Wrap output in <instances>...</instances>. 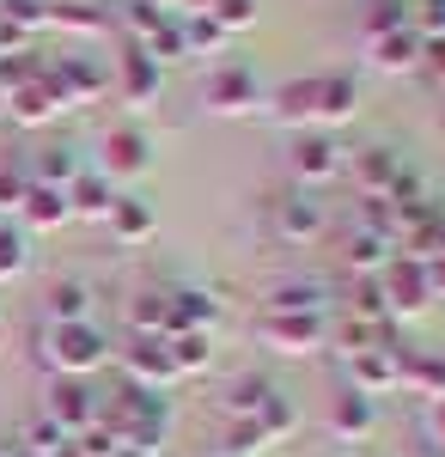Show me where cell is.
Returning a JSON list of instances; mask_svg holds the SVG:
<instances>
[{
  "label": "cell",
  "instance_id": "6da1fadb",
  "mask_svg": "<svg viewBox=\"0 0 445 457\" xmlns=\"http://www.w3.org/2000/svg\"><path fill=\"white\" fill-rule=\"evenodd\" d=\"M43 360L55 378H92L110 360V336L98 323H49L43 329Z\"/></svg>",
  "mask_w": 445,
  "mask_h": 457
},
{
  "label": "cell",
  "instance_id": "7a4b0ae2",
  "mask_svg": "<svg viewBox=\"0 0 445 457\" xmlns=\"http://www.w3.org/2000/svg\"><path fill=\"white\" fill-rule=\"evenodd\" d=\"M256 336L269 342L274 353H317L330 348V317L323 312H263L256 317Z\"/></svg>",
  "mask_w": 445,
  "mask_h": 457
},
{
  "label": "cell",
  "instance_id": "3957f363",
  "mask_svg": "<svg viewBox=\"0 0 445 457\" xmlns=\"http://www.w3.org/2000/svg\"><path fill=\"white\" fill-rule=\"evenodd\" d=\"M378 293H384V305L390 317H421L427 312V299H433V281H427V262L421 256H390L384 262V275H378Z\"/></svg>",
  "mask_w": 445,
  "mask_h": 457
},
{
  "label": "cell",
  "instance_id": "277c9868",
  "mask_svg": "<svg viewBox=\"0 0 445 457\" xmlns=\"http://www.w3.org/2000/svg\"><path fill=\"white\" fill-rule=\"evenodd\" d=\"M287 171L299 177V189L330 183V177L342 171V146L330 141V129H299V135L287 141Z\"/></svg>",
  "mask_w": 445,
  "mask_h": 457
},
{
  "label": "cell",
  "instance_id": "5b68a950",
  "mask_svg": "<svg viewBox=\"0 0 445 457\" xmlns=\"http://www.w3.org/2000/svg\"><path fill=\"white\" fill-rule=\"evenodd\" d=\"M269 220H274V238H287V245H311L317 232H323V202L311 195V189H287V195H274L269 202Z\"/></svg>",
  "mask_w": 445,
  "mask_h": 457
},
{
  "label": "cell",
  "instance_id": "8992f818",
  "mask_svg": "<svg viewBox=\"0 0 445 457\" xmlns=\"http://www.w3.org/2000/svg\"><path fill=\"white\" fill-rule=\"evenodd\" d=\"M43 415L73 439V433H86V427L98 421V396H92L86 378H55V385H49V403H43Z\"/></svg>",
  "mask_w": 445,
  "mask_h": 457
},
{
  "label": "cell",
  "instance_id": "52a82bcc",
  "mask_svg": "<svg viewBox=\"0 0 445 457\" xmlns=\"http://www.w3.org/2000/svg\"><path fill=\"white\" fill-rule=\"evenodd\" d=\"M122 372H129V385H135V390H165L177 378L165 336H135V342L122 348Z\"/></svg>",
  "mask_w": 445,
  "mask_h": 457
},
{
  "label": "cell",
  "instance_id": "ba28073f",
  "mask_svg": "<svg viewBox=\"0 0 445 457\" xmlns=\"http://www.w3.org/2000/svg\"><path fill=\"white\" fill-rule=\"evenodd\" d=\"M202 104L214 110V116H244V110H256V73L239 68V62L214 68L207 86H202Z\"/></svg>",
  "mask_w": 445,
  "mask_h": 457
},
{
  "label": "cell",
  "instance_id": "9c48e42d",
  "mask_svg": "<svg viewBox=\"0 0 445 457\" xmlns=\"http://www.w3.org/2000/svg\"><path fill=\"white\" fill-rule=\"evenodd\" d=\"M214 323H220V299L207 287H165V336L214 329Z\"/></svg>",
  "mask_w": 445,
  "mask_h": 457
},
{
  "label": "cell",
  "instance_id": "30bf717a",
  "mask_svg": "<svg viewBox=\"0 0 445 457\" xmlns=\"http://www.w3.org/2000/svg\"><path fill=\"white\" fill-rule=\"evenodd\" d=\"M153 165V141L140 135V129H110L104 135V153H98V171L110 183H122V177H140Z\"/></svg>",
  "mask_w": 445,
  "mask_h": 457
},
{
  "label": "cell",
  "instance_id": "8fae6325",
  "mask_svg": "<svg viewBox=\"0 0 445 457\" xmlns=\"http://www.w3.org/2000/svg\"><path fill=\"white\" fill-rule=\"evenodd\" d=\"M159 86H165V68H159L140 43H129V49L116 55V92H122L129 104H153V98H159Z\"/></svg>",
  "mask_w": 445,
  "mask_h": 457
},
{
  "label": "cell",
  "instance_id": "7c38bea8",
  "mask_svg": "<svg viewBox=\"0 0 445 457\" xmlns=\"http://www.w3.org/2000/svg\"><path fill=\"white\" fill-rule=\"evenodd\" d=\"M43 79L62 92V104H68V110L86 104V98H98L104 86H110V79H104V73L92 68L86 55H62V62H49V68H43Z\"/></svg>",
  "mask_w": 445,
  "mask_h": 457
},
{
  "label": "cell",
  "instance_id": "4fadbf2b",
  "mask_svg": "<svg viewBox=\"0 0 445 457\" xmlns=\"http://www.w3.org/2000/svg\"><path fill=\"white\" fill-rule=\"evenodd\" d=\"M403 171H409V165H403V153H390V146H360V153H354V189H360V195H384V202H390V189H397Z\"/></svg>",
  "mask_w": 445,
  "mask_h": 457
},
{
  "label": "cell",
  "instance_id": "5bb4252c",
  "mask_svg": "<svg viewBox=\"0 0 445 457\" xmlns=\"http://www.w3.org/2000/svg\"><path fill=\"white\" fill-rule=\"evenodd\" d=\"M397 378L440 403L445 396V348H409V342H403V348H397Z\"/></svg>",
  "mask_w": 445,
  "mask_h": 457
},
{
  "label": "cell",
  "instance_id": "9a60e30c",
  "mask_svg": "<svg viewBox=\"0 0 445 457\" xmlns=\"http://www.w3.org/2000/svg\"><path fill=\"white\" fill-rule=\"evenodd\" d=\"M6 110H13V122H25V129H43V122H55V116H62L68 104H62V92H55V86L37 73L31 86H19V92L6 98Z\"/></svg>",
  "mask_w": 445,
  "mask_h": 457
},
{
  "label": "cell",
  "instance_id": "2e32d148",
  "mask_svg": "<svg viewBox=\"0 0 445 457\" xmlns=\"http://www.w3.org/2000/svg\"><path fill=\"white\" fill-rule=\"evenodd\" d=\"M373 421H378L373 396H360L354 385L330 396V433H336V439H366V433H373Z\"/></svg>",
  "mask_w": 445,
  "mask_h": 457
},
{
  "label": "cell",
  "instance_id": "e0dca14e",
  "mask_svg": "<svg viewBox=\"0 0 445 457\" xmlns=\"http://www.w3.org/2000/svg\"><path fill=\"white\" fill-rule=\"evenodd\" d=\"M348 372H354V390L360 396H378V390H397V348H366V353H348Z\"/></svg>",
  "mask_w": 445,
  "mask_h": 457
},
{
  "label": "cell",
  "instance_id": "ac0fdd59",
  "mask_svg": "<svg viewBox=\"0 0 445 457\" xmlns=\"http://www.w3.org/2000/svg\"><path fill=\"white\" fill-rule=\"evenodd\" d=\"M110 208H116V189H110L104 171H80L68 183V213L73 220H110Z\"/></svg>",
  "mask_w": 445,
  "mask_h": 457
},
{
  "label": "cell",
  "instance_id": "d6986e66",
  "mask_svg": "<svg viewBox=\"0 0 445 457\" xmlns=\"http://www.w3.org/2000/svg\"><path fill=\"white\" fill-rule=\"evenodd\" d=\"M269 110L293 129H317V79H287L269 92Z\"/></svg>",
  "mask_w": 445,
  "mask_h": 457
},
{
  "label": "cell",
  "instance_id": "ffe728a7",
  "mask_svg": "<svg viewBox=\"0 0 445 457\" xmlns=\"http://www.w3.org/2000/svg\"><path fill=\"white\" fill-rule=\"evenodd\" d=\"M360 104V86H354V73H317V129H330V122H348Z\"/></svg>",
  "mask_w": 445,
  "mask_h": 457
},
{
  "label": "cell",
  "instance_id": "44dd1931",
  "mask_svg": "<svg viewBox=\"0 0 445 457\" xmlns=\"http://www.w3.org/2000/svg\"><path fill=\"white\" fill-rule=\"evenodd\" d=\"M19 220H25L31 232H55L62 220H73V213H68V189L31 183V189H25V202H19Z\"/></svg>",
  "mask_w": 445,
  "mask_h": 457
},
{
  "label": "cell",
  "instance_id": "7402d4cb",
  "mask_svg": "<svg viewBox=\"0 0 445 457\" xmlns=\"http://www.w3.org/2000/svg\"><path fill=\"white\" fill-rule=\"evenodd\" d=\"M104 226H110L122 245H147V238L159 232V213L147 208L140 195H116V208H110V220H104Z\"/></svg>",
  "mask_w": 445,
  "mask_h": 457
},
{
  "label": "cell",
  "instance_id": "603a6c76",
  "mask_svg": "<svg viewBox=\"0 0 445 457\" xmlns=\"http://www.w3.org/2000/svg\"><path fill=\"white\" fill-rule=\"evenodd\" d=\"M43 317H49V323H92V287L86 281H55L43 293Z\"/></svg>",
  "mask_w": 445,
  "mask_h": 457
},
{
  "label": "cell",
  "instance_id": "cb8c5ba5",
  "mask_svg": "<svg viewBox=\"0 0 445 457\" xmlns=\"http://www.w3.org/2000/svg\"><path fill=\"white\" fill-rule=\"evenodd\" d=\"M373 49V62L384 73H409V68H421V31H397V37H378V43H366Z\"/></svg>",
  "mask_w": 445,
  "mask_h": 457
},
{
  "label": "cell",
  "instance_id": "d4e9b609",
  "mask_svg": "<svg viewBox=\"0 0 445 457\" xmlns=\"http://www.w3.org/2000/svg\"><path fill=\"white\" fill-rule=\"evenodd\" d=\"M354 232H366V238L397 250V208H390L384 195H360V202H354Z\"/></svg>",
  "mask_w": 445,
  "mask_h": 457
},
{
  "label": "cell",
  "instance_id": "484cf974",
  "mask_svg": "<svg viewBox=\"0 0 445 457\" xmlns=\"http://www.w3.org/2000/svg\"><path fill=\"white\" fill-rule=\"evenodd\" d=\"M49 25L80 31V37H98V31H110V12L92 6V0H55V6H49Z\"/></svg>",
  "mask_w": 445,
  "mask_h": 457
},
{
  "label": "cell",
  "instance_id": "4316f807",
  "mask_svg": "<svg viewBox=\"0 0 445 457\" xmlns=\"http://www.w3.org/2000/svg\"><path fill=\"white\" fill-rule=\"evenodd\" d=\"M129 329L135 336H165V287H140L129 299Z\"/></svg>",
  "mask_w": 445,
  "mask_h": 457
},
{
  "label": "cell",
  "instance_id": "83f0119b",
  "mask_svg": "<svg viewBox=\"0 0 445 457\" xmlns=\"http://www.w3.org/2000/svg\"><path fill=\"white\" fill-rule=\"evenodd\" d=\"M165 348H172V366H177V378H183V372H207L214 342H207V329H183V336H165Z\"/></svg>",
  "mask_w": 445,
  "mask_h": 457
},
{
  "label": "cell",
  "instance_id": "f1b7e54d",
  "mask_svg": "<svg viewBox=\"0 0 445 457\" xmlns=\"http://www.w3.org/2000/svg\"><path fill=\"white\" fill-rule=\"evenodd\" d=\"M116 19H122V31L135 37V43H147V37L172 19V6H159V0H122V12H116Z\"/></svg>",
  "mask_w": 445,
  "mask_h": 457
},
{
  "label": "cell",
  "instance_id": "f546056e",
  "mask_svg": "<svg viewBox=\"0 0 445 457\" xmlns=\"http://www.w3.org/2000/svg\"><path fill=\"white\" fill-rule=\"evenodd\" d=\"M366 43H378V37H397V31H409V0H373L366 6Z\"/></svg>",
  "mask_w": 445,
  "mask_h": 457
},
{
  "label": "cell",
  "instance_id": "4dcf8cb0",
  "mask_svg": "<svg viewBox=\"0 0 445 457\" xmlns=\"http://www.w3.org/2000/svg\"><path fill=\"white\" fill-rule=\"evenodd\" d=\"M263 312H323V287L317 281H281Z\"/></svg>",
  "mask_w": 445,
  "mask_h": 457
},
{
  "label": "cell",
  "instance_id": "1f68e13d",
  "mask_svg": "<svg viewBox=\"0 0 445 457\" xmlns=\"http://www.w3.org/2000/svg\"><path fill=\"white\" fill-rule=\"evenodd\" d=\"M274 396L269 378H256V372H244V378H232V390H226V409H232V421H244V415H256L263 403Z\"/></svg>",
  "mask_w": 445,
  "mask_h": 457
},
{
  "label": "cell",
  "instance_id": "d6a6232c",
  "mask_svg": "<svg viewBox=\"0 0 445 457\" xmlns=\"http://www.w3.org/2000/svg\"><path fill=\"white\" fill-rule=\"evenodd\" d=\"M348 269H360V275H384V262L397 256L390 245H378V238H366V232H348Z\"/></svg>",
  "mask_w": 445,
  "mask_h": 457
},
{
  "label": "cell",
  "instance_id": "836d02e7",
  "mask_svg": "<svg viewBox=\"0 0 445 457\" xmlns=\"http://www.w3.org/2000/svg\"><path fill=\"white\" fill-rule=\"evenodd\" d=\"M49 6H55V0H0V25L37 37L43 25H49Z\"/></svg>",
  "mask_w": 445,
  "mask_h": 457
},
{
  "label": "cell",
  "instance_id": "e575fe53",
  "mask_svg": "<svg viewBox=\"0 0 445 457\" xmlns=\"http://www.w3.org/2000/svg\"><path fill=\"white\" fill-rule=\"evenodd\" d=\"M31 269V245H25V232L19 226H0V287L19 281Z\"/></svg>",
  "mask_w": 445,
  "mask_h": 457
},
{
  "label": "cell",
  "instance_id": "d590c367",
  "mask_svg": "<svg viewBox=\"0 0 445 457\" xmlns=\"http://www.w3.org/2000/svg\"><path fill=\"white\" fill-rule=\"evenodd\" d=\"M73 177H80V159H73V146H49V153L37 159V177H31V183H49V189H68Z\"/></svg>",
  "mask_w": 445,
  "mask_h": 457
},
{
  "label": "cell",
  "instance_id": "8d00e7d4",
  "mask_svg": "<svg viewBox=\"0 0 445 457\" xmlns=\"http://www.w3.org/2000/svg\"><path fill=\"white\" fill-rule=\"evenodd\" d=\"M68 445H73V439H68L55 421H49V415H37V421L25 427V457H62Z\"/></svg>",
  "mask_w": 445,
  "mask_h": 457
},
{
  "label": "cell",
  "instance_id": "74e56055",
  "mask_svg": "<svg viewBox=\"0 0 445 457\" xmlns=\"http://www.w3.org/2000/svg\"><path fill=\"white\" fill-rule=\"evenodd\" d=\"M244 421H256L263 427V439H287V433H293V403H287V396H281V390H274L269 403H263V409H256V415H244Z\"/></svg>",
  "mask_w": 445,
  "mask_h": 457
},
{
  "label": "cell",
  "instance_id": "f35d334b",
  "mask_svg": "<svg viewBox=\"0 0 445 457\" xmlns=\"http://www.w3.org/2000/svg\"><path fill=\"white\" fill-rule=\"evenodd\" d=\"M348 317H360V323H397L390 305H384V293H378V275L354 281V312H348Z\"/></svg>",
  "mask_w": 445,
  "mask_h": 457
},
{
  "label": "cell",
  "instance_id": "ab89813d",
  "mask_svg": "<svg viewBox=\"0 0 445 457\" xmlns=\"http://www.w3.org/2000/svg\"><path fill=\"white\" fill-rule=\"evenodd\" d=\"M140 49H147V55H153V62H177V55H189V43H183V19H165V25H159V31L147 37V43H140Z\"/></svg>",
  "mask_w": 445,
  "mask_h": 457
},
{
  "label": "cell",
  "instance_id": "60d3db41",
  "mask_svg": "<svg viewBox=\"0 0 445 457\" xmlns=\"http://www.w3.org/2000/svg\"><path fill=\"white\" fill-rule=\"evenodd\" d=\"M202 12H207V19H214L226 37L244 31V25H256V0H207Z\"/></svg>",
  "mask_w": 445,
  "mask_h": 457
},
{
  "label": "cell",
  "instance_id": "b9f144b4",
  "mask_svg": "<svg viewBox=\"0 0 445 457\" xmlns=\"http://www.w3.org/2000/svg\"><path fill=\"white\" fill-rule=\"evenodd\" d=\"M37 73H43V62H37L31 49H19V55H0V92H6V98H13V92H19V86H31Z\"/></svg>",
  "mask_w": 445,
  "mask_h": 457
},
{
  "label": "cell",
  "instance_id": "7bdbcfd3",
  "mask_svg": "<svg viewBox=\"0 0 445 457\" xmlns=\"http://www.w3.org/2000/svg\"><path fill=\"white\" fill-rule=\"evenodd\" d=\"M183 19V43H189V55H202V49H220L226 43V31L207 19V12H177Z\"/></svg>",
  "mask_w": 445,
  "mask_h": 457
},
{
  "label": "cell",
  "instance_id": "ee69618b",
  "mask_svg": "<svg viewBox=\"0 0 445 457\" xmlns=\"http://www.w3.org/2000/svg\"><path fill=\"white\" fill-rule=\"evenodd\" d=\"M25 189H31V177H25V171H13V165H0V213H19Z\"/></svg>",
  "mask_w": 445,
  "mask_h": 457
},
{
  "label": "cell",
  "instance_id": "f6af8a7d",
  "mask_svg": "<svg viewBox=\"0 0 445 457\" xmlns=\"http://www.w3.org/2000/svg\"><path fill=\"white\" fill-rule=\"evenodd\" d=\"M421 37H445V0H421L415 6V19H409Z\"/></svg>",
  "mask_w": 445,
  "mask_h": 457
},
{
  "label": "cell",
  "instance_id": "bcb514c9",
  "mask_svg": "<svg viewBox=\"0 0 445 457\" xmlns=\"http://www.w3.org/2000/svg\"><path fill=\"white\" fill-rule=\"evenodd\" d=\"M421 68L445 86V37H421Z\"/></svg>",
  "mask_w": 445,
  "mask_h": 457
},
{
  "label": "cell",
  "instance_id": "7dc6e473",
  "mask_svg": "<svg viewBox=\"0 0 445 457\" xmlns=\"http://www.w3.org/2000/svg\"><path fill=\"white\" fill-rule=\"evenodd\" d=\"M433 433H440V439H445V396H440V403H433Z\"/></svg>",
  "mask_w": 445,
  "mask_h": 457
},
{
  "label": "cell",
  "instance_id": "c3c4849f",
  "mask_svg": "<svg viewBox=\"0 0 445 457\" xmlns=\"http://www.w3.org/2000/svg\"><path fill=\"white\" fill-rule=\"evenodd\" d=\"M0 110H6V92H0Z\"/></svg>",
  "mask_w": 445,
  "mask_h": 457
},
{
  "label": "cell",
  "instance_id": "681fc988",
  "mask_svg": "<svg viewBox=\"0 0 445 457\" xmlns=\"http://www.w3.org/2000/svg\"><path fill=\"white\" fill-rule=\"evenodd\" d=\"M0 457H13V452H0Z\"/></svg>",
  "mask_w": 445,
  "mask_h": 457
},
{
  "label": "cell",
  "instance_id": "f907efd6",
  "mask_svg": "<svg viewBox=\"0 0 445 457\" xmlns=\"http://www.w3.org/2000/svg\"><path fill=\"white\" fill-rule=\"evenodd\" d=\"M440 445H445V439H440Z\"/></svg>",
  "mask_w": 445,
  "mask_h": 457
}]
</instances>
